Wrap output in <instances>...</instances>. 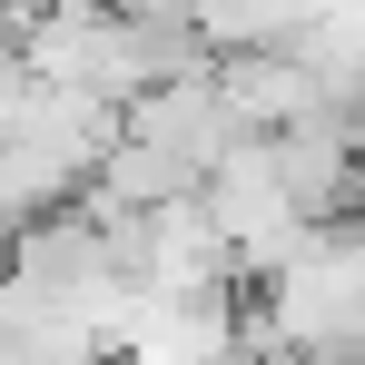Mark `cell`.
I'll use <instances>...</instances> for the list:
<instances>
[{"mask_svg": "<svg viewBox=\"0 0 365 365\" xmlns=\"http://www.w3.org/2000/svg\"><path fill=\"white\" fill-rule=\"evenodd\" d=\"M119 128H128V138H148V148H168V158H187L197 178L227 158V138H247V128L227 119V99H217L207 69H168V79L128 89V99H119Z\"/></svg>", "mask_w": 365, "mask_h": 365, "instance_id": "cell-1", "label": "cell"}, {"mask_svg": "<svg viewBox=\"0 0 365 365\" xmlns=\"http://www.w3.org/2000/svg\"><path fill=\"white\" fill-rule=\"evenodd\" d=\"M207 79H217V99H227L237 128H287V119H306V109L326 99L287 30H277V40H227V50H207Z\"/></svg>", "mask_w": 365, "mask_h": 365, "instance_id": "cell-2", "label": "cell"}]
</instances>
